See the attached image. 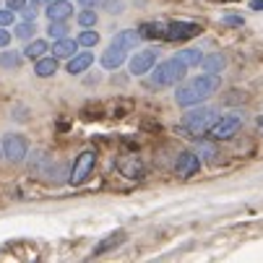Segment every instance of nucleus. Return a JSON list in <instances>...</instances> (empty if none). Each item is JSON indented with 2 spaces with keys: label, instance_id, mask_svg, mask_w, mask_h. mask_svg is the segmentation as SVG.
<instances>
[{
  "label": "nucleus",
  "instance_id": "obj_1",
  "mask_svg": "<svg viewBox=\"0 0 263 263\" xmlns=\"http://www.w3.org/2000/svg\"><path fill=\"white\" fill-rule=\"evenodd\" d=\"M221 89V76L219 73H201V76L191 79V81H180V86L175 89V104L187 109L193 104H203L206 99H211L216 91Z\"/></svg>",
  "mask_w": 263,
  "mask_h": 263
},
{
  "label": "nucleus",
  "instance_id": "obj_2",
  "mask_svg": "<svg viewBox=\"0 0 263 263\" xmlns=\"http://www.w3.org/2000/svg\"><path fill=\"white\" fill-rule=\"evenodd\" d=\"M138 40H141L138 29H123V31H118L115 36H112V42L107 45L104 55H102V68L104 70H118L128 60V55L136 50Z\"/></svg>",
  "mask_w": 263,
  "mask_h": 263
},
{
  "label": "nucleus",
  "instance_id": "obj_3",
  "mask_svg": "<svg viewBox=\"0 0 263 263\" xmlns=\"http://www.w3.org/2000/svg\"><path fill=\"white\" fill-rule=\"evenodd\" d=\"M185 73H187V68L177 58H170L164 63H157L152 70L146 73V76H148L146 86L148 89H170V86H175V84H180L185 79Z\"/></svg>",
  "mask_w": 263,
  "mask_h": 263
},
{
  "label": "nucleus",
  "instance_id": "obj_4",
  "mask_svg": "<svg viewBox=\"0 0 263 263\" xmlns=\"http://www.w3.org/2000/svg\"><path fill=\"white\" fill-rule=\"evenodd\" d=\"M216 118H219V112L214 107L193 104V107H187V112L182 115V128L191 136H206L211 130V125L216 123Z\"/></svg>",
  "mask_w": 263,
  "mask_h": 263
},
{
  "label": "nucleus",
  "instance_id": "obj_5",
  "mask_svg": "<svg viewBox=\"0 0 263 263\" xmlns=\"http://www.w3.org/2000/svg\"><path fill=\"white\" fill-rule=\"evenodd\" d=\"M242 123H245V118H242V112H224L221 118H216V123L211 125V130H209V136L214 138V141H227V138H232L240 128H242Z\"/></svg>",
  "mask_w": 263,
  "mask_h": 263
},
{
  "label": "nucleus",
  "instance_id": "obj_6",
  "mask_svg": "<svg viewBox=\"0 0 263 263\" xmlns=\"http://www.w3.org/2000/svg\"><path fill=\"white\" fill-rule=\"evenodd\" d=\"M0 148H3V157L11 164H21L29 154V141L21 133H6L3 141H0Z\"/></svg>",
  "mask_w": 263,
  "mask_h": 263
},
{
  "label": "nucleus",
  "instance_id": "obj_7",
  "mask_svg": "<svg viewBox=\"0 0 263 263\" xmlns=\"http://www.w3.org/2000/svg\"><path fill=\"white\" fill-rule=\"evenodd\" d=\"M94 167H97V152H94V148H86V152H81V154L76 157V162H73L70 175H68V182H70V185L86 182L89 175L94 172Z\"/></svg>",
  "mask_w": 263,
  "mask_h": 263
},
{
  "label": "nucleus",
  "instance_id": "obj_8",
  "mask_svg": "<svg viewBox=\"0 0 263 263\" xmlns=\"http://www.w3.org/2000/svg\"><path fill=\"white\" fill-rule=\"evenodd\" d=\"M159 60V50L157 47H143L138 52H133L128 68H130V76H146L148 70H152Z\"/></svg>",
  "mask_w": 263,
  "mask_h": 263
},
{
  "label": "nucleus",
  "instance_id": "obj_9",
  "mask_svg": "<svg viewBox=\"0 0 263 263\" xmlns=\"http://www.w3.org/2000/svg\"><path fill=\"white\" fill-rule=\"evenodd\" d=\"M201 34V26L193 21H170L164 26V40L167 42H185V40H193V36Z\"/></svg>",
  "mask_w": 263,
  "mask_h": 263
},
{
  "label": "nucleus",
  "instance_id": "obj_10",
  "mask_svg": "<svg viewBox=\"0 0 263 263\" xmlns=\"http://www.w3.org/2000/svg\"><path fill=\"white\" fill-rule=\"evenodd\" d=\"M201 170V157L196 152H180L175 159V172L180 177H193Z\"/></svg>",
  "mask_w": 263,
  "mask_h": 263
},
{
  "label": "nucleus",
  "instance_id": "obj_11",
  "mask_svg": "<svg viewBox=\"0 0 263 263\" xmlns=\"http://www.w3.org/2000/svg\"><path fill=\"white\" fill-rule=\"evenodd\" d=\"M26 157H29V172L31 175H36V177H47L50 175L52 159H50V154L45 152V148H34V152L26 154Z\"/></svg>",
  "mask_w": 263,
  "mask_h": 263
},
{
  "label": "nucleus",
  "instance_id": "obj_12",
  "mask_svg": "<svg viewBox=\"0 0 263 263\" xmlns=\"http://www.w3.org/2000/svg\"><path fill=\"white\" fill-rule=\"evenodd\" d=\"M73 13H76V8H73L70 0H50V3L45 6L47 21H68Z\"/></svg>",
  "mask_w": 263,
  "mask_h": 263
},
{
  "label": "nucleus",
  "instance_id": "obj_13",
  "mask_svg": "<svg viewBox=\"0 0 263 263\" xmlns=\"http://www.w3.org/2000/svg\"><path fill=\"white\" fill-rule=\"evenodd\" d=\"M91 63H94L91 50H84V52H76V55H70V58H68L65 70L70 73V76H81V73H86V70L91 68Z\"/></svg>",
  "mask_w": 263,
  "mask_h": 263
},
{
  "label": "nucleus",
  "instance_id": "obj_14",
  "mask_svg": "<svg viewBox=\"0 0 263 263\" xmlns=\"http://www.w3.org/2000/svg\"><path fill=\"white\" fill-rule=\"evenodd\" d=\"M60 68V60L55 55H42L40 60H34V76L40 79H52Z\"/></svg>",
  "mask_w": 263,
  "mask_h": 263
},
{
  "label": "nucleus",
  "instance_id": "obj_15",
  "mask_svg": "<svg viewBox=\"0 0 263 263\" xmlns=\"http://www.w3.org/2000/svg\"><path fill=\"white\" fill-rule=\"evenodd\" d=\"M118 170H120V175H123V177H128V180H141V177L146 175V167H143V162H141L138 157L120 159Z\"/></svg>",
  "mask_w": 263,
  "mask_h": 263
},
{
  "label": "nucleus",
  "instance_id": "obj_16",
  "mask_svg": "<svg viewBox=\"0 0 263 263\" xmlns=\"http://www.w3.org/2000/svg\"><path fill=\"white\" fill-rule=\"evenodd\" d=\"M50 52L58 58V60H68L70 55H76L79 52V42L76 40H70V36H63V40H55Z\"/></svg>",
  "mask_w": 263,
  "mask_h": 263
},
{
  "label": "nucleus",
  "instance_id": "obj_17",
  "mask_svg": "<svg viewBox=\"0 0 263 263\" xmlns=\"http://www.w3.org/2000/svg\"><path fill=\"white\" fill-rule=\"evenodd\" d=\"M164 21H146L138 26L141 40H164Z\"/></svg>",
  "mask_w": 263,
  "mask_h": 263
},
{
  "label": "nucleus",
  "instance_id": "obj_18",
  "mask_svg": "<svg viewBox=\"0 0 263 263\" xmlns=\"http://www.w3.org/2000/svg\"><path fill=\"white\" fill-rule=\"evenodd\" d=\"M201 68H203L206 73H221L224 68H227V58H224L221 52L203 55V60H201Z\"/></svg>",
  "mask_w": 263,
  "mask_h": 263
},
{
  "label": "nucleus",
  "instance_id": "obj_19",
  "mask_svg": "<svg viewBox=\"0 0 263 263\" xmlns=\"http://www.w3.org/2000/svg\"><path fill=\"white\" fill-rule=\"evenodd\" d=\"M50 52V45L45 42V40H29L26 42V47H24V58H29V60H40L42 55H47Z\"/></svg>",
  "mask_w": 263,
  "mask_h": 263
},
{
  "label": "nucleus",
  "instance_id": "obj_20",
  "mask_svg": "<svg viewBox=\"0 0 263 263\" xmlns=\"http://www.w3.org/2000/svg\"><path fill=\"white\" fill-rule=\"evenodd\" d=\"M175 58H177L185 68H198V65H201V60H203V52H201V50H196V47H185V50H180Z\"/></svg>",
  "mask_w": 263,
  "mask_h": 263
},
{
  "label": "nucleus",
  "instance_id": "obj_21",
  "mask_svg": "<svg viewBox=\"0 0 263 263\" xmlns=\"http://www.w3.org/2000/svg\"><path fill=\"white\" fill-rule=\"evenodd\" d=\"M21 60H24V55L11 47H3V52H0V68L3 70H16L21 65Z\"/></svg>",
  "mask_w": 263,
  "mask_h": 263
},
{
  "label": "nucleus",
  "instance_id": "obj_22",
  "mask_svg": "<svg viewBox=\"0 0 263 263\" xmlns=\"http://www.w3.org/2000/svg\"><path fill=\"white\" fill-rule=\"evenodd\" d=\"M123 240H125V232H115V235H107V237H104V240H102V242H99V245L94 248V255H102V253H107L109 248H118V245H120Z\"/></svg>",
  "mask_w": 263,
  "mask_h": 263
},
{
  "label": "nucleus",
  "instance_id": "obj_23",
  "mask_svg": "<svg viewBox=\"0 0 263 263\" xmlns=\"http://www.w3.org/2000/svg\"><path fill=\"white\" fill-rule=\"evenodd\" d=\"M34 34H36L34 21H24L21 18V24H16V29H13V36H16V40H24V42L34 40Z\"/></svg>",
  "mask_w": 263,
  "mask_h": 263
},
{
  "label": "nucleus",
  "instance_id": "obj_24",
  "mask_svg": "<svg viewBox=\"0 0 263 263\" xmlns=\"http://www.w3.org/2000/svg\"><path fill=\"white\" fill-rule=\"evenodd\" d=\"M47 34H50L52 42H55V40H63V36H68V34H70L68 21H47Z\"/></svg>",
  "mask_w": 263,
  "mask_h": 263
},
{
  "label": "nucleus",
  "instance_id": "obj_25",
  "mask_svg": "<svg viewBox=\"0 0 263 263\" xmlns=\"http://www.w3.org/2000/svg\"><path fill=\"white\" fill-rule=\"evenodd\" d=\"M81 47H86V50H91L94 45H99V31L91 26V29H84L81 34H79V40H76Z\"/></svg>",
  "mask_w": 263,
  "mask_h": 263
},
{
  "label": "nucleus",
  "instance_id": "obj_26",
  "mask_svg": "<svg viewBox=\"0 0 263 263\" xmlns=\"http://www.w3.org/2000/svg\"><path fill=\"white\" fill-rule=\"evenodd\" d=\"M97 21H99V13H94V8H84V11L79 13V24H81L84 29L97 26Z\"/></svg>",
  "mask_w": 263,
  "mask_h": 263
},
{
  "label": "nucleus",
  "instance_id": "obj_27",
  "mask_svg": "<svg viewBox=\"0 0 263 263\" xmlns=\"http://www.w3.org/2000/svg\"><path fill=\"white\" fill-rule=\"evenodd\" d=\"M196 154H198L201 159H209V162H211V159H216V148H214L211 143H206V141H201V143L196 146Z\"/></svg>",
  "mask_w": 263,
  "mask_h": 263
},
{
  "label": "nucleus",
  "instance_id": "obj_28",
  "mask_svg": "<svg viewBox=\"0 0 263 263\" xmlns=\"http://www.w3.org/2000/svg\"><path fill=\"white\" fill-rule=\"evenodd\" d=\"M16 13H21V18H24V21H36V16H40V13H36V6H34V3H31V6L18 8Z\"/></svg>",
  "mask_w": 263,
  "mask_h": 263
},
{
  "label": "nucleus",
  "instance_id": "obj_29",
  "mask_svg": "<svg viewBox=\"0 0 263 263\" xmlns=\"http://www.w3.org/2000/svg\"><path fill=\"white\" fill-rule=\"evenodd\" d=\"M16 21V11L11 8H0V26H11Z\"/></svg>",
  "mask_w": 263,
  "mask_h": 263
},
{
  "label": "nucleus",
  "instance_id": "obj_30",
  "mask_svg": "<svg viewBox=\"0 0 263 263\" xmlns=\"http://www.w3.org/2000/svg\"><path fill=\"white\" fill-rule=\"evenodd\" d=\"M11 40H13V34H8V26H0V50L8 47Z\"/></svg>",
  "mask_w": 263,
  "mask_h": 263
},
{
  "label": "nucleus",
  "instance_id": "obj_31",
  "mask_svg": "<svg viewBox=\"0 0 263 263\" xmlns=\"http://www.w3.org/2000/svg\"><path fill=\"white\" fill-rule=\"evenodd\" d=\"M79 3H81L84 8H94V11H97V8H102V6H107V3H109V0H79Z\"/></svg>",
  "mask_w": 263,
  "mask_h": 263
},
{
  "label": "nucleus",
  "instance_id": "obj_32",
  "mask_svg": "<svg viewBox=\"0 0 263 263\" xmlns=\"http://www.w3.org/2000/svg\"><path fill=\"white\" fill-rule=\"evenodd\" d=\"M6 3H8V8H11V11H18V8H24V6H26V0H6Z\"/></svg>",
  "mask_w": 263,
  "mask_h": 263
},
{
  "label": "nucleus",
  "instance_id": "obj_33",
  "mask_svg": "<svg viewBox=\"0 0 263 263\" xmlns=\"http://www.w3.org/2000/svg\"><path fill=\"white\" fill-rule=\"evenodd\" d=\"M250 8L253 11H263V0H250Z\"/></svg>",
  "mask_w": 263,
  "mask_h": 263
},
{
  "label": "nucleus",
  "instance_id": "obj_34",
  "mask_svg": "<svg viewBox=\"0 0 263 263\" xmlns=\"http://www.w3.org/2000/svg\"><path fill=\"white\" fill-rule=\"evenodd\" d=\"M224 21H227V24H242L240 16H224Z\"/></svg>",
  "mask_w": 263,
  "mask_h": 263
},
{
  "label": "nucleus",
  "instance_id": "obj_35",
  "mask_svg": "<svg viewBox=\"0 0 263 263\" xmlns=\"http://www.w3.org/2000/svg\"><path fill=\"white\" fill-rule=\"evenodd\" d=\"M255 128H258V133H263V115L255 118Z\"/></svg>",
  "mask_w": 263,
  "mask_h": 263
},
{
  "label": "nucleus",
  "instance_id": "obj_36",
  "mask_svg": "<svg viewBox=\"0 0 263 263\" xmlns=\"http://www.w3.org/2000/svg\"><path fill=\"white\" fill-rule=\"evenodd\" d=\"M31 3H34L36 8H40V6H47V3H50V0H31Z\"/></svg>",
  "mask_w": 263,
  "mask_h": 263
},
{
  "label": "nucleus",
  "instance_id": "obj_37",
  "mask_svg": "<svg viewBox=\"0 0 263 263\" xmlns=\"http://www.w3.org/2000/svg\"><path fill=\"white\" fill-rule=\"evenodd\" d=\"M0 157H3V148H0Z\"/></svg>",
  "mask_w": 263,
  "mask_h": 263
}]
</instances>
